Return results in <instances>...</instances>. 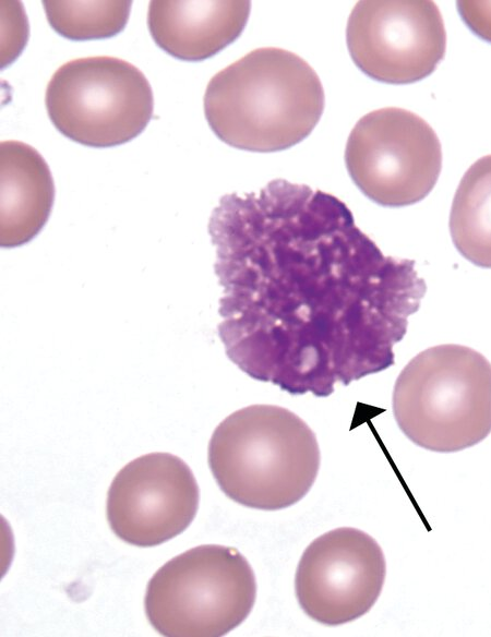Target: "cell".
<instances>
[{"mask_svg": "<svg viewBox=\"0 0 491 637\" xmlns=\"http://www.w3.org/2000/svg\"><path fill=\"white\" fill-rule=\"evenodd\" d=\"M208 233L227 357L291 395L327 397L394 364L427 286L386 256L335 195L285 179L225 194Z\"/></svg>", "mask_w": 491, "mask_h": 637, "instance_id": "1", "label": "cell"}, {"mask_svg": "<svg viewBox=\"0 0 491 637\" xmlns=\"http://www.w3.org/2000/svg\"><path fill=\"white\" fill-rule=\"evenodd\" d=\"M324 91L298 55L258 48L217 72L204 94V113L224 143L244 151L278 152L304 140L324 109Z\"/></svg>", "mask_w": 491, "mask_h": 637, "instance_id": "2", "label": "cell"}, {"mask_svg": "<svg viewBox=\"0 0 491 637\" xmlns=\"http://www.w3.org/2000/svg\"><path fill=\"white\" fill-rule=\"evenodd\" d=\"M207 459L229 498L255 509L278 510L310 491L321 456L313 431L292 411L252 405L217 425Z\"/></svg>", "mask_w": 491, "mask_h": 637, "instance_id": "3", "label": "cell"}, {"mask_svg": "<svg viewBox=\"0 0 491 637\" xmlns=\"http://www.w3.org/2000/svg\"><path fill=\"white\" fill-rule=\"evenodd\" d=\"M403 433L426 449L452 453L491 432V363L462 345H439L414 357L393 390Z\"/></svg>", "mask_w": 491, "mask_h": 637, "instance_id": "4", "label": "cell"}, {"mask_svg": "<svg viewBox=\"0 0 491 637\" xmlns=\"http://www.w3.org/2000/svg\"><path fill=\"white\" fill-rule=\"evenodd\" d=\"M256 581L235 548L205 544L168 561L151 578L144 599L154 629L167 637H219L250 614Z\"/></svg>", "mask_w": 491, "mask_h": 637, "instance_id": "5", "label": "cell"}, {"mask_svg": "<svg viewBox=\"0 0 491 637\" xmlns=\"http://www.w3.org/2000/svg\"><path fill=\"white\" fill-rule=\"evenodd\" d=\"M45 103L56 129L91 147L137 136L153 117L152 87L141 70L115 57L70 60L51 76Z\"/></svg>", "mask_w": 491, "mask_h": 637, "instance_id": "6", "label": "cell"}, {"mask_svg": "<svg viewBox=\"0 0 491 637\" xmlns=\"http://www.w3.org/2000/svg\"><path fill=\"white\" fill-rule=\"evenodd\" d=\"M345 164L360 191L382 206L424 199L442 168L439 137L418 115L387 107L364 115L347 140Z\"/></svg>", "mask_w": 491, "mask_h": 637, "instance_id": "7", "label": "cell"}, {"mask_svg": "<svg viewBox=\"0 0 491 637\" xmlns=\"http://www.w3.org/2000/svg\"><path fill=\"white\" fill-rule=\"evenodd\" d=\"M346 41L352 61L369 77L408 84L436 69L446 33L433 1L364 0L349 15Z\"/></svg>", "mask_w": 491, "mask_h": 637, "instance_id": "8", "label": "cell"}, {"mask_svg": "<svg viewBox=\"0 0 491 637\" xmlns=\"http://www.w3.org/2000/svg\"><path fill=\"white\" fill-rule=\"evenodd\" d=\"M386 564L379 543L356 528H337L304 550L295 576V591L312 620L336 626L364 615L378 600Z\"/></svg>", "mask_w": 491, "mask_h": 637, "instance_id": "9", "label": "cell"}, {"mask_svg": "<svg viewBox=\"0 0 491 637\" xmlns=\"http://www.w3.org/2000/svg\"><path fill=\"white\" fill-rule=\"evenodd\" d=\"M200 489L190 467L169 453H149L113 478L106 514L113 533L135 546L159 545L193 521Z\"/></svg>", "mask_w": 491, "mask_h": 637, "instance_id": "10", "label": "cell"}, {"mask_svg": "<svg viewBox=\"0 0 491 637\" xmlns=\"http://www.w3.org/2000/svg\"><path fill=\"white\" fill-rule=\"evenodd\" d=\"M251 2L153 0L147 25L156 45L184 61L213 57L233 43L247 25Z\"/></svg>", "mask_w": 491, "mask_h": 637, "instance_id": "11", "label": "cell"}, {"mask_svg": "<svg viewBox=\"0 0 491 637\" xmlns=\"http://www.w3.org/2000/svg\"><path fill=\"white\" fill-rule=\"evenodd\" d=\"M0 244L14 248L32 240L47 223L55 184L43 156L20 141L0 145Z\"/></svg>", "mask_w": 491, "mask_h": 637, "instance_id": "12", "label": "cell"}, {"mask_svg": "<svg viewBox=\"0 0 491 637\" xmlns=\"http://www.w3.org/2000/svg\"><path fill=\"white\" fill-rule=\"evenodd\" d=\"M450 232L466 260L491 268V155L479 158L463 176L451 207Z\"/></svg>", "mask_w": 491, "mask_h": 637, "instance_id": "13", "label": "cell"}, {"mask_svg": "<svg viewBox=\"0 0 491 637\" xmlns=\"http://www.w3.org/2000/svg\"><path fill=\"white\" fill-rule=\"evenodd\" d=\"M132 1L44 0L50 26L62 37L89 40L119 34L129 20Z\"/></svg>", "mask_w": 491, "mask_h": 637, "instance_id": "14", "label": "cell"}, {"mask_svg": "<svg viewBox=\"0 0 491 637\" xmlns=\"http://www.w3.org/2000/svg\"><path fill=\"white\" fill-rule=\"evenodd\" d=\"M465 24L481 39L491 43V1H457Z\"/></svg>", "mask_w": 491, "mask_h": 637, "instance_id": "15", "label": "cell"}]
</instances>
